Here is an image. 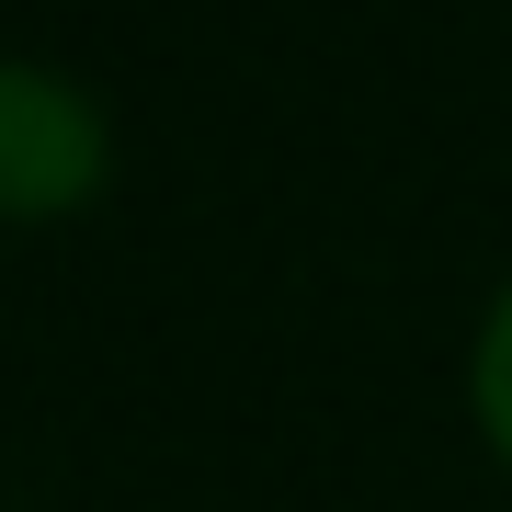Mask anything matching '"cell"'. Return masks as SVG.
<instances>
[{"label":"cell","mask_w":512,"mask_h":512,"mask_svg":"<svg viewBox=\"0 0 512 512\" xmlns=\"http://www.w3.org/2000/svg\"><path fill=\"white\" fill-rule=\"evenodd\" d=\"M467 387H478V421H490V444L512 456V285H501L490 330H478V365H467Z\"/></svg>","instance_id":"cell-2"},{"label":"cell","mask_w":512,"mask_h":512,"mask_svg":"<svg viewBox=\"0 0 512 512\" xmlns=\"http://www.w3.org/2000/svg\"><path fill=\"white\" fill-rule=\"evenodd\" d=\"M103 183V114L57 69L0 57V217H57Z\"/></svg>","instance_id":"cell-1"}]
</instances>
